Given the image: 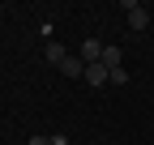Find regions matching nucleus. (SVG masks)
I'll list each match as a JSON object with an SVG mask.
<instances>
[{"mask_svg": "<svg viewBox=\"0 0 154 145\" xmlns=\"http://www.w3.org/2000/svg\"><path fill=\"white\" fill-rule=\"evenodd\" d=\"M124 13H128V26H133V30H146V26H150V9L137 4V0H133V4H124Z\"/></svg>", "mask_w": 154, "mask_h": 145, "instance_id": "nucleus-1", "label": "nucleus"}, {"mask_svg": "<svg viewBox=\"0 0 154 145\" xmlns=\"http://www.w3.org/2000/svg\"><path fill=\"white\" fill-rule=\"evenodd\" d=\"M82 81H90V85H111V68L99 60V64H86V77Z\"/></svg>", "mask_w": 154, "mask_h": 145, "instance_id": "nucleus-2", "label": "nucleus"}, {"mask_svg": "<svg viewBox=\"0 0 154 145\" xmlns=\"http://www.w3.org/2000/svg\"><path fill=\"white\" fill-rule=\"evenodd\" d=\"M77 56H82L86 64H99V60H103V43H94V39H86V43H82V51H77Z\"/></svg>", "mask_w": 154, "mask_h": 145, "instance_id": "nucleus-3", "label": "nucleus"}, {"mask_svg": "<svg viewBox=\"0 0 154 145\" xmlns=\"http://www.w3.org/2000/svg\"><path fill=\"white\" fill-rule=\"evenodd\" d=\"M60 72H64V77H86V60H82V56H69V60L60 64Z\"/></svg>", "mask_w": 154, "mask_h": 145, "instance_id": "nucleus-4", "label": "nucleus"}, {"mask_svg": "<svg viewBox=\"0 0 154 145\" xmlns=\"http://www.w3.org/2000/svg\"><path fill=\"white\" fill-rule=\"evenodd\" d=\"M43 56H47V64H56V68H60V64L69 60V51H64L60 43H47V47H43Z\"/></svg>", "mask_w": 154, "mask_h": 145, "instance_id": "nucleus-5", "label": "nucleus"}, {"mask_svg": "<svg viewBox=\"0 0 154 145\" xmlns=\"http://www.w3.org/2000/svg\"><path fill=\"white\" fill-rule=\"evenodd\" d=\"M103 64H107V68H120V64H124L120 47H103Z\"/></svg>", "mask_w": 154, "mask_h": 145, "instance_id": "nucleus-6", "label": "nucleus"}, {"mask_svg": "<svg viewBox=\"0 0 154 145\" xmlns=\"http://www.w3.org/2000/svg\"><path fill=\"white\" fill-rule=\"evenodd\" d=\"M111 85H128V72H124V64H120V68H111Z\"/></svg>", "mask_w": 154, "mask_h": 145, "instance_id": "nucleus-7", "label": "nucleus"}, {"mask_svg": "<svg viewBox=\"0 0 154 145\" xmlns=\"http://www.w3.org/2000/svg\"><path fill=\"white\" fill-rule=\"evenodd\" d=\"M47 145H69V137H64V132H51V137H47Z\"/></svg>", "mask_w": 154, "mask_h": 145, "instance_id": "nucleus-8", "label": "nucleus"}, {"mask_svg": "<svg viewBox=\"0 0 154 145\" xmlns=\"http://www.w3.org/2000/svg\"><path fill=\"white\" fill-rule=\"evenodd\" d=\"M26 145H47V137H43V132H34V137H30Z\"/></svg>", "mask_w": 154, "mask_h": 145, "instance_id": "nucleus-9", "label": "nucleus"}]
</instances>
